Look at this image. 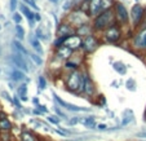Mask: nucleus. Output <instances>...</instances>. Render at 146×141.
I'll use <instances>...</instances> for the list:
<instances>
[{
	"label": "nucleus",
	"instance_id": "1",
	"mask_svg": "<svg viewBox=\"0 0 146 141\" xmlns=\"http://www.w3.org/2000/svg\"><path fill=\"white\" fill-rule=\"evenodd\" d=\"M115 23H116V17L114 8L102 11L100 14L93 17V21H92V26H93V30L96 34L104 33L106 29H109L110 26L115 25Z\"/></svg>",
	"mask_w": 146,
	"mask_h": 141
},
{
	"label": "nucleus",
	"instance_id": "2",
	"mask_svg": "<svg viewBox=\"0 0 146 141\" xmlns=\"http://www.w3.org/2000/svg\"><path fill=\"white\" fill-rule=\"evenodd\" d=\"M66 84V89L71 93L80 96L84 93V72L78 70H72L70 71V74L66 76L65 80Z\"/></svg>",
	"mask_w": 146,
	"mask_h": 141
},
{
	"label": "nucleus",
	"instance_id": "3",
	"mask_svg": "<svg viewBox=\"0 0 146 141\" xmlns=\"http://www.w3.org/2000/svg\"><path fill=\"white\" fill-rule=\"evenodd\" d=\"M91 18L92 17L88 14V12L83 11L82 8L72 9V11L66 16V21L71 23L75 29L82 26V25H84V23L91 22Z\"/></svg>",
	"mask_w": 146,
	"mask_h": 141
},
{
	"label": "nucleus",
	"instance_id": "4",
	"mask_svg": "<svg viewBox=\"0 0 146 141\" xmlns=\"http://www.w3.org/2000/svg\"><path fill=\"white\" fill-rule=\"evenodd\" d=\"M131 47L136 53H146V27L135 30L131 38Z\"/></svg>",
	"mask_w": 146,
	"mask_h": 141
},
{
	"label": "nucleus",
	"instance_id": "5",
	"mask_svg": "<svg viewBox=\"0 0 146 141\" xmlns=\"http://www.w3.org/2000/svg\"><path fill=\"white\" fill-rule=\"evenodd\" d=\"M102 34V40L109 44H118L123 38V33H121V26L119 23L110 26L109 29H106Z\"/></svg>",
	"mask_w": 146,
	"mask_h": 141
},
{
	"label": "nucleus",
	"instance_id": "6",
	"mask_svg": "<svg viewBox=\"0 0 146 141\" xmlns=\"http://www.w3.org/2000/svg\"><path fill=\"white\" fill-rule=\"evenodd\" d=\"M100 44H101V40H100L98 36L94 33V34H91V35L86 36V38H83L80 49L83 51L84 55H92V53L100 47Z\"/></svg>",
	"mask_w": 146,
	"mask_h": 141
},
{
	"label": "nucleus",
	"instance_id": "7",
	"mask_svg": "<svg viewBox=\"0 0 146 141\" xmlns=\"http://www.w3.org/2000/svg\"><path fill=\"white\" fill-rule=\"evenodd\" d=\"M145 12H146V8L140 3H136L135 5L132 7L129 17H131V21H132V27L135 29V30L140 26V23L142 22L143 17H145Z\"/></svg>",
	"mask_w": 146,
	"mask_h": 141
},
{
	"label": "nucleus",
	"instance_id": "8",
	"mask_svg": "<svg viewBox=\"0 0 146 141\" xmlns=\"http://www.w3.org/2000/svg\"><path fill=\"white\" fill-rule=\"evenodd\" d=\"M114 12H115V17H116V23H119L120 26H125L128 25V21H129V13H128L127 8L123 3L120 1H116L114 4Z\"/></svg>",
	"mask_w": 146,
	"mask_h": 141
},
{
	"label": "nucleus",
	"instance_id": "9",
	"mask_svg": "<svg viewBox=\"0 0 146 141\" xmlns=\"http://www.w3.org/2000/svg\"><path fill=\"white\" fill-rule=\"evenodd\" d=\"M23 56H25L23 53L18 52V51H16V49H13V53L11 55V61H12V64H13L16 67L23 70L25 72H27L29 71L27 62H26V60H25V57H23Z\"/></svg>",
	"mask_w": 146,
	"mask_h": 141
},
{
	"label": "nucleus",
	"instance_id": "10",
	"mask_svg": "<svg viewBox=\"0 0 146 141\" xmlns=\"http://www.w3.org/2000/svg\"><path fill=\"white\" fill-rule=\"evenodd\" d=\"M52 96H53L54 101L58 104V105L62 106V108H65V109H67V110H70V111H75V113H82V111H87V113H88V111H91L88 108H80V106H76V105H74V104L66 102V101H64L61 97H58L56 92H52Z\"/></svg>",
	"mask_w": 146,
	"mask_h": 141
},
{
	"label": "nucleus",
	"instance_id": "11",
	"mask_svg": "<svg viewBox=\"0 0 146 141\" xmlns=\"http://www.w3.org/2000/svg\"><path fill=\"white\" fill-rule=\"evenodd\" d=\"M84 72V93L87 96L92 97L96 94V86H94V82L92 80V78L89 76L88 71H83Z\"/></svg>",
	"mask_w": 146,
	"mask_h": 141
},
{
	"label": "nucleus",
	"instance_id": "12",
	"mask_svg": "<svg viewBox=\"0 0 146 141\" xmlns=\"http://www.w3.org/2000/svg\"><path fill=\"white\" fill-rule=\"evenodd\" d=\"M83 62V56H80L79 58H76V55H75V52L72 53V56L69 58V60H66V62H65L64 67L66 70H69V71H72V70H78L80 67V65H82Z\"/></svg>",
	"mask_w": 146,
	"mask_h": 141
},
{
	"label": "nucleus",
	"instance_id": "13",
	"mask_svg": "<svg viewBox=\"0 0 146 141\" xmlns=\"http://www.w3.org/2000/svg\"><path fill=\"white\" fill-rule=\"evenodd\" d=\"M75 30L76 29L74 27V26L71 25L70 22H67V21H64L62 23H60L57 27V36H62V35H74Z\"/></svg>",
	"mask_w": 146,
	"mask_h": 141
},
{
	"label": "nucleus",
	"instance_id": "14",
	"mask_svg": "<svg viewBox=\"0 0 146 141\" xmlns=\"http://www.w3.org/2000/svg\"><path fill=\"white\" fill-rule=\"evenodd\" d=\"M75 51H72L71 48H69L67 45H62V47L57 48L56 49V60H58V61H62V60H69L70 57L72 56V53H74Z\"/></svg>",
	"mask_w": 146,
	"mask_h": 141
},
{
	"label": "nucleus",
	"instance_id": "15",
	"mask_svg": "<svg viewBox=\"0 0 146 141\" xmlns=\"http://www.w3.org/2000/svg\"><path fill=\"white\" fill-rule=\"evenodd\" d=\"M19 11H21V13H22L23 16L27 18L29 26H30V27H34V26H35V13H34V12L31 11V9L29 8L25 3L19 4Z\"/></svg>",
	"mask_w": 146,
	"mask_h": 141
},
{
	"label": "nucleus",
	"instance_id": "16",
	"mask_svg": "<svg viewBox=\"0 0 146 141\" xmlns=\"http://www.w3.org/2000/svg\"><path fill=\"white\" fill-rule=\"evenodd\" d=\"M102 12V0H89L88 4V14L93 18Z\"/></svg>",
	"mask_w": 146,
	"mask_h": 141
},
{
	"label": "nucleus",
	"instance_id": "17",
	"mask_svg": "<svg viewBox=\"0 0 146 141\" xmlns=\"http://www.w3.org/2000/svg\"><path fill=\"white\" fill-rule=\"evenodd\" d=\"M82 40H83L82 36L74 34V35H70L69 38H67V40L65 42V45H67L69 48H71L72 51H78V49H80Z\"/></svg>",
	"mask_w": 146,
	"mask_h": 141
},
{
	"label": "nucleus",
	"instance_id": "18",
	"mask_svg": "<svg viewBox=\"0 0 146 141\" xmlns=\"http://www.w3.org/2000/svg\"><path fill=\"white\" fill-rule=\"evenodd\" d=\"M75 33H76V35L82 36V38H86V36L91 35V34H94L93 26H92V22L84 23V25H82V26H79V27H76Z\"/></svg>",
	"mask_w": 146,
	"mask_h": 141
},
{
	"label": "nucleus",
	"instance_id": "19",
	"mask_svg": "<svg viewBox=\"0 0 146 141\" xmlns=\"http://www.w3.org/2000/svg\"><path fill=\"white\" fill-rule=\"evenodd\" d=\"M11 79L13 82H23V80H27V76H26V72L21 69H13L11 71Z\"/></svg>",
	"mask_w": 146,
	"mask_h": 141
},
{
	"label": "nucleus",
	"instance_id": "20",
	"mask_svg": "<svg viewBox=\"0 0 146 141\" xmlns=\"http://www.w3.org/2000/svg\"><path fill=\"white\" fill-rule=\"evenodd\" d=\"M29 43H30L31 47L36 51V53H38V55H43V48H41L40 42H39V39L36 38L35 34H31V36L29 38Z\"/></svg>",
	"mask_w": 146,
	"mask_h": 141
},
{
	"label": "nucleus",
	"instance_id": "21",
	"mask_svg": "<svg viewBox=\"0 0 146 141\" xmlns=\"http://www.w3.org/2000/svg\"><path fill=\"white\" fill-rule=\"evenodd\" d=\"M17 94H18L19 100H22V101H29V97H27V86L25 83H22L21 86L18 87L17 89Z\"/></svg>",
	"mask_w": 146,
	"mask_h": 141
},
{
	"label": "nucleus",
	"instance_id": "22",
	"mask_svg": "<svg viewBox=\"0 0 146 141\" xmlns=\"http://www.w3.org/2000/svg\"><path fill=\"white\" fill-rule=\"evenodd\" d=\"M12 123L8 118H4L0 120V132H11L12 131Z\"/></svg>",
	"mask_w": 146,
	"mask_h": 141
},
{
	"label": "nucleus",
	"instance_id": "23",
	"mask_svg": "<svg viewBox=\"0 0 146 141\" xmlns=\"http://www.w3.org/2000/svg\"><path fill=\"white\" fill-rule=\"evenodd\" d=\"M113 67H114V70L120 75H124L125 72H127V67H125L124 62H121V61H115L113 64Z\"/></svg>",
	"mask_w": 146,
	"mask_h": 141
},
{
	"label": "nucleus",
	"instance_id": "24",
	"mask_svg": "<svg viewBox=\"0 0 146 141\" xmlns=\"http://www.w3.org/2000/svg\"><path fill=\"white\" fill-rule=\"evenodd\" d=\"M94 119H96V116L91 115V116H87L86 119H79V122H82L83 124L86 126V127H88V128H96V124H94Z\"/></svg>",
	"mask_w": 146,
	"mask_h": 141
},
{
	"label": "nucleus",
	"instance_id": "25",
	"mask_svg": "<svg viewBox=\"0 0 146 141\" xmlns=\"http://www.w3.org/2000/svg\"><path fill=\"white\" fill-rule=\"evenodd\" d=\"M13 49H16V51H18V52H21V53H23L25 56H27L29 55V52H27V49H26L25 47L22 45V43H21V40H14L13 43Z\"/></svg>",
	"mask_w": 146,
	"mask_h": 141
},
{
	"label": "nucleus",
	"instance_id": "26",
	"mask_svg": "<svg viewBox=\"0 0 146 141\" xmlns=\"http://www.w3.org/2000/svg\"><path fill=\"white\" fill-rule=\"evenodd\" d=\"M70 35H62V36H57V39H56L54 42H53V47L57 49V48L62 47V45L65 44V42L67 40V38H69Z\"/></svg>",
	"mask_w": 146,
	"mask_h": 141
},
{
	"label": "nucleus",
	"instance_id": "27",
	"mask_svg": "<svg viewBox=\"0 0 146 141\" xmlns=\"http://www.w3.org/2000/svg\"><path fill=\"white\" fill-rule=\"evenodd\" d=\"M16 34H17L18 40H21V42H22L23 39H25V30H23V27L21 26V23H17V25H16Z\"/></svg>",
	"mask_w": 146,
	"mask_h": 141
},
{
	"label": "nucleus",
	"instance_id": "28",
	"mask_svg": "<svg viewBox=\"0 0 146 141\" xmlns=\"http://www.w3.org/2000/svg\"><path fill=\"white\" fill-rule=\"evenodd\" d=\"M136 82H135V79L133 78H129V79L125 82V87H127V89L128 91H131V92H135L136 91Z\"/></svg>",
	"mask_w": 146,
	"mask_h": 141
},
{
	"label": "nucleus",
	"instance_id": "29",
	"mask_svg": "<svg viewBox=\"0 0 146 141\" xmlns=\"http://www.w3.org/2000/svg\"><path fill=\"white\" fill-rule=\"evenodd\" d=\"M31 58V61H34L38 66H41L43 65V60H41V57L38 55V53H31V55H29Z\"/></svg>",
	"mask_w": 146,
	"mask_h": 141
},
{
	"label": "nucleus",
	"instance_id": "30",
	"mask_svg": "<svg viewBox=\"0 0 146 141\" xmlns=\"http://www.w3.org/2000/svg\"><path fill=\"white\" fill-rule=\"evenodd\" d=\"M114 4H115V1H114V0H102V11H106V9L114 8Z\"/></svg>",
	"mask_w": 146,
	"mask_h": 141
},
{
	"label": "nucleus",
	"instance_id": "31",
	"mask_svg": "<svg viewBox=\"0 0 146 141\" xmlns=\"http://www.w3.org/2000/svg\"><path fill=\"white\" fill-rule=\"evenodd\" d=\"M21 138H22V141H36L35 136H34L33 133H30V132H22Z\"/></svg>",
	"mask_w": 146,
	"mask_h": 141
},
{
	"label": "nucleus",
	"instance_id": "32",
	"mask_svg": "<svg viewBox=\"0 0 146 141\" xmlns=\"http://www.w3.org/2000/svg\"><path fill=\"white\" fill-rule=\"evenodd\" d=\"M35 35H36V38L39 39V40H45L47 39V36H44V31H43V29L41 27H38L35 30Z\"/></svg>",
	"mask_w": 146,
	"mask_h": 141
},
{
	"label": "nucleus",
	"instance_id": "33",
	"mask_svg": "<svg viewBox=\"0 0 146 141\" xmlns=\"http://www.w3.org/2000/svg\"><path fill=\"white\" fill-rule=\"evenodd\" d=\"M38 82H39V88L40 89H45L47 88V80H45V78L44 76H39L38 78Z\"/></svg>",
	"mask_w": 146,
	"mask_h": 141
},
{
	"label": "nucleus",
	"instance_id": "34",
	"mask_svg": "<svg viewBox=\"0 0 146 141\" xmlns=\"http://www.w3.org/2000/svg\"><path fill=\"white\" fill-rule=\"evenodd\" d=\"M22 3H25V4H26V5L31 7V8L36 9V11H39V7H38V5H36V3H35V0H22Z\"/></svg>",
	"mask_w": 146,
	"mask_h": 141
},
{
	"label": "nucleus",
	"instance_id": "35",
	"mask_svg": "<svg viewBox=\"0 0 146 141\" xmlns=\"http://www.w3.org/2000/svg\"><path fill=\"white\" fill-rule=\"evenodd\" d=\"M17 7H18V0H9V9H11V12H16Z\"/></svg>",
	"mask_w": 146,
	"mask_h": 141
},
{
	"label": "nucleus",
	"instance_id": "36",
	"mask_svg": "<svg viewBox=\"0 0 146 141\" xmlns=\"http://www.w3.org/2000/svg\"><path fill=\"white\" fill-rule=\"evenodd\" d=\"M12 18H13V21L16 22V25L22 22V16L19 13H17V12H13V17H12Z\"/></svg>",
	"mask_w": 146,
	"mask_h": 141
},
{
	"label": "nucleus",
	"instance_id": "37",
	"mask_svg": "<svg viewBox=\"0 0 146 141\" xmlns=\"http://www.w3.org/2000/svg\"><path fill=\"white\" fill-rule=\"evenodd\" d=\"M48 122L52 123V124H58V123H60V119L56 115H49L48 116Z\"/></svg>",
	"mask_w": 146,
	"mask_h": 141
},
{
	"label": "nucleus",
	"instance_id": "38",
	"mask_svg": "<svg viewBox=\"0 0 146 141\" xmlns=\"http://www.w3.org/2000/svg\"><path fill=\"white\" fill-rule=\"evenodd\" d=\"M0 94H1V96H3L4 98L7 100V101H9V102H11V104H13V98H12V97L9 96V93H8V92L3 91V92H1V93H0Z\"/></svg>",
	"mask_w": 146,
	"mask_h": 141
},
{
	"label": "nucleus",
	"instance_id": "39",
	"mask_svg": "<svg viewBox=\"0 0 146 141\" xmlns=\"http://www.w3.org/2000/svg\"><path fill=\"white\" fill-rule=\"evenodd\" d=\"M54 110H56V113H57V115H58V116H61V118H65V119L67 118V116H66V114H65L62 110H60V108H58V106H56V108H54Z\"/></svg>",
	"mask_w": 146,
	"mask_h": 141
},
{
	"label": "nucleus",
	"instance_id": "40",
	"mask_svg": "<svg viewBox=\"0 0 146 141\" xmlns=\"http://www.w3.org/2000/svg\"><path fill=\"white\" fill-rule=\"evenodd\" d=\"M133 120V115L131 114L129 116H125V119H123V122H121V126H125V124H128L129 122H132Z\"/></svg>",
	"mask_w": 146,
	"mask_h": 141
},
{
	"label": "nucleus",
	"instance_id": "41",
	"mask_svg": "<svg viewBox=\"0 0 146 141\" xmlns=\"http://www.w3.org/2000/svg\"><path fill=\"white\" fill-rule=\"evenodd\" d=\"M13 104H16V106L18 109H22L23 106L21 105V102H19V97H18V94H17V96H14V98H13Z\"/></svg>",
	"mask_w": 146,
	"mask_h": 141
},
{
	"label": "nucleus",
	"instance_id": "42",
	"mask_svg": "<svg viewBox=\"0 0 146 141\" xmlns=\"http://www.w3.org/2000/svg\"><path fill=\"white\" fill-rule=\"evenodd\" d=\"M38 110L39 111H41L43 114H45L47 113V106L45 105H40V104H38Z\"/></svg>",
	"mask_w": 146,
	"mask_h": 141
},
{
	"label": "nucleus",
	"instance_id": "43",
	"mask_svg": "<svg viewBox=\"0 0 146 141\" xmlns=\"http://www.w3.org/2000/svg\"><path fill=\"white\" fill-rule=\"evenodd\" d=\"M146 27V12H145V17H143V19H142V22L140 23V26H138L137 29H145ZM136 29V30H137Z\"/></svg>",
	"mask_w": 146,
	"mask_h": 141
},
{
	"label": "nucleus",
	"instance_id": "44",
	"mask_svg": "<svg viewBox=\"0 0 146 141\" xmlns=\"http://www.w3.org/2000/svg\"><path fill=\"white\" fill-rule=\"evenodd\" d=\"M78 122H79V118L76 116V118H74V119H70V120H69V124L70 126H74V124H76Z\"/></svg>",
	"mask_w": 146,
	"mask_h": 141
},
{
	"label": "nucleus",
	"instance_id": "45",
	"mask_svg": "<svg viewBox=\"0 0 146 141\" xmlns=\"http://www.w3.org/2000/svg\"><path fill=\"white\" fill-rule=\"evenodd\" d=\"M98 130L100 131H106L108 127H106V124H98Z\"/></svg>",
	"mask_w": 146,
	"mask_h": 141
},
{
	"label": "nucleus",
	"instance_id": "46",
	"mask_svg": "<svg viewBox=\"0 0 146 141\" xmlns=\"http://www.w3.org/2000/svg\"><path fill=\"white\" fill-rule=\"evenodd\" d=\"M4 118H7V113H4L3 110H0V120L4 119Z\"/></svg>",
	"mask_w": 146,
	"mask_h": 141
},
{
	"label": "nucleus",
	"instance_id": "47",
	"mask_svg": "<svg viewBox=\"0 0 146 141\" xmlns=\"http://www.w3.org/2000/svg\"><path fill=\"white\" fill-rule=\"evenodd\" d=\"M35 21H41V16L39 13H35Z\"/></svg>",
	"mask_w": 146,
	"mask_h": 141
},
{
	"label": "nucleus",
	"instance_id": "48",
	"mask_svg": "<svg viewBox=\"0 0 146 141\" xmlns=\"http://www.w3.org/2000/svg\"><path fill=\"white\" fill-rule=\"evenodd\" d=\"M50 3H53V4H58V1H60V0H49Z\"/></svg>",
	"mask_w": 146,
	"mask_h": 141
},
{
	"label": "nucleus",
	"instance_id": "49",
	"mask_svg": "<svg viewBox=\"0 0 146 141\" xmlns=\"http://www.w3.org/2000/svg\"><path fill=\"white\" fill-rule=\"evenodd\" d=\"M33 102H34V104H36V105H38V104H39L38 98H34V100H33Z\"/></svg>",
	"mask_w": 146,
	"mask_h": 141
},
{
	"label": "nucleus",
	"instance_id": "50",
	"mask_svg": "<svg viewBox=\"0 0 146 141\" xmlns=\"http://www.w3.org/2000/svg\"><path fill=\"white\" fill-rule=\"evenodd\" d=\"M0 55H1V48H0Z\"/></svg>",
	"mask_w": 146,
	"mask_h": 141
},
{
	"label": "nucleus",
	"instance_id": "51",
	"mask_svg": "<svg viewBox=\"0 0 146 141\" xmlns=\"http://www.w3.org/2000/svg\"><path fill=\"white\" fill-rule=\"evenodd\" d=\"M0 30H1V25H0Z\"/></svg>",
	"mask_w": 146,
	"mask_h": 141
},
{
	"label": "nucleus",
	"instance_id": "52",
	"mask_svg": "<svg viewBox=\"0 0 146 141\" xmlns=\"http://www.w3.org/2000/svg\"><path fill=\"white\" fill-rule=\"evenodd\" d=\"M0 72H1V69H0Z\"/></svg>",
	"mask_w": 146,
	"mask_h": 141
}]
</instances>
